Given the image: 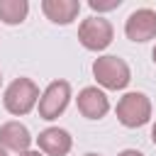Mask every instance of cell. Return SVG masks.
<instances>
[{"instance_id": "obj_1", "label": "cell", "mask_w": 156, "mask_h": 156, "mask_svg": "<svg viewBox=\"0 0 156 156\" xmlns=\"http://www.w3.org/2000/svg\"><path fill=\"white\" fill-rule=\"evenodd\" d=\"M93 76L95 80L107 88V90H122L129 80H132V73H129V66L119 58V56H100L95 58L93 63Z\"/></svg>"}, {"instance_id": "obj_2", "label": "cell", "mask_w": 156, "mask_h": 156, "mask_svg": "<svg viewBox=\"0 0 156 156\" xmlns=\"http://www.w3.org/2000/svg\"><path fill=\"white\" fill-rule=\"evenodd\" d=\"M37 100H39V88H37V83L29 80V78H17V80H12V83L7 85V90H5V98H2L5 110H7L10 115H27V112L37 105Z\"/></svg>"}, {"instance_id": "obj_3", "label": "cell", "mask_w": 156, "mask_h": 156, "mask_svg": "<svg viewBox=\"0 0 156 156\" xmlns=\"http://www.w3.org/2000/svg\"><path fill=\"white\" fill-rule=\"evenodd\" d=\"M151 117V102L144 93H127L117 102V119L124 127H141Z\"/></svg>"}, {"instance_id": "obj_4", "label": "cell", "mask_w": 156, "mask_h": 156, "mask_svg": "<svg viewBox=\"0 0 156 156\" xmlns=\"http://www.w3.org/2000/svg\"><path fill=\"white\" fill-rule=\"evenodd\" d=\"M78 39L90 51H102L112 41V24L105 17H88L78 27Z\"/></svg>"}, {"instance_id": "obj_5", "label": "cell", "mask_w": 156, "mask_h": 156, "mask_svg": "<svg viewBox=\"0 0 156 156\" xmlns=\"http://www.w3.org/2000/svg\"><path fill=\"white\" fill-rule=\"evenodd\" d=\"M71 100V85L66 80H54L39 98V117L41 119H56Z\"/></svg>"}, {"instance_id": "obj_6", "label": "cell", "mask_w": 156, "mask_h": 156, "mask_svg": "<svg viewBox=\"0 0 156 156\" xmlns=\"http://www.w3.org/2000/svg\"><path fill=\"white\" fill-rule=\"evenodd\" d=\"M124 34L132 41H149L156 37V12L149 7L134 10L124 22Z\"/></svg>"}, {"instance_id": "obj_7", "label": "cell", "mask_w": 156, "mask_h": 156, "mask_svg": "<svg viewBox=\"0 0 156 156\" xmlns=\"http://www.w3.org/2000/svg\"><path fill=\"white\" fill-rule=\"evenodd\" d=\"M78 110L83 117L88 119H100L107 115L110 110V102H107V95L98 88H83L78 93Z\"/></svg>"}, {"instance_id": "obj_8", "label": "cell", "mask_w": 156, "mask_h": 156, "mask_svg": "<svg viewBox=\"0 0 156 156\" xmlns=\"http://www.w3.org/2000/svg\"><path fill=\"white\" fill-rule=\"evenodd\" d=\"M37 141H39V149L44 151V154H49V156H66L68 151H71V134L66 132V129H61V127H49V129H44L39 136H37Z\"/></svg>"}, {"instance_id": "obj_9", "label": "cell", "mask_w": 156, "mask_h": 156, "mask_svg": "<svg viewBox=\"0 0 156 156\" xmlns=\"http://www.w3.org/2000/svg\"><path fill=\"white\" fill-rule=\"evenodd\" d=\"M32 144L29 129L20 122H5L0 127V149H10V151H20L24 154Z\"/></svg>"}, {"instance_id": "obj_10", "label": "cell", "mask_w": 156, "mask_h": 156, "mask_svg": "<svg viewBox=\"0 0 156 156\" xmlns=\"http://www.w3.org/2000/svg\"><path fill=\"white\" fill-rule=\"evenodd\" d=\"M41 10L54 24H71L80 12V2L78 0H44Z\"/></svg>"}, {"instance_id": "obj_11", "label": "cell", "mask_w": 156, "mask_h": 156, "mask_svg": "<svg viewBox=\"0 0 156 156\" xmlns=\"http://www.w3.org/2000/svg\"><path fill=\"white\" fill-rule=\"evenodd\" d=\"M29 12L27 0H0V20L5 24H20L24 22Z\"/></svg>"}, {"instance_id": "obj_12", "label": "cell", "mask_w": 156, "mask_h": 156, "mask_svg": "<svg viewBox=\"0 0 156 156\" xmlns=\"http://www.w3.org/2000/svg\"><path fill=\"white\" fill-rule=\"evenodd\" d=\"M93 10H115V7H119L122 5V0H110V2H100V0H90L88 2Z\"/></svg>"}, {"instance_id": "obj_13", "label": "cell", "mask_w": 156, "mask_h": 156, "mask_svg": "<svg viewBox=\"0 0 156 156\" xmlns=\"http://www.w3.org/2000/svg\"><path fill=\"white\" fill-rule=\"evenodd\" d=\"M117 156H144L141 151H136V149H124V151H119Z\"/></svg>"}, {"instance_id": "obj_14", "label": "cell", "mask_w": 156, "mask_h": 156, "mask_svg": "<svg viewBox=\"0 0 156 156\" xmlns=\"http://www.w3.org/2000/svg\"><path fill=\"white\" fill-rule=\"evenodd\" d=\"M20 156H41L39 151H24V154H20Z\"/></svg>"}, {"instance_id": "obj_15", "label": "cell", "mask_w": 156, "mask_h": 156, "mask_svg": "<svg viewBox=\"0 0 156 156\" xmlns=\"http://www.w3.org/2000/svg\"><path fill=\"white\" fill-rule=\"evenodd\" d=\"M151 141H154V144H156V124H154V127H151Z\"/></svg>"}, {"instance_id": "obj_16", "label": "cell", "mask_w": 156, "mask_h": 156, "mask_svg": "<svg viewBox=\"0 0 156 156\" xmlns=\"http://www.w3.org/2000/svg\"><path fill=\"white\" fill-rule=\"evenodd\" d=\"M151 56H154V63H156V46H154V54H151Z\"/></svg>"}, {"instance_id": "obj_17", "label": "cell", "mask_w": 156, "mask_h": 156, "mask_svg": "<svg viewBox=\"0 0 156 156\" xmlns=\"http://www.w3.org/2000/svg\"><path fill=\"white\" fill-rule=\"evenodd\" d=\"M0 156H7V151H5V149H0Z\"/></svg>"}, {"instance_id": "obj_18", "label": "cell", "mask_w": 156, "mask_h": 156, "mask_svg": "<svg viewBox=\"0 0 156 156\" xmlns=\"http://www.w3.org/2000/svg\"><path fill=\"white\" fill-rule=\"evenodd\" d=\"M85 156H98V154H85Z\"/></svg>"}, {"instance_id": "obj_19", "label": "cell", "mask_w": 156, "mask_h": 156, "mask_svg": "<svg viewBox=\"0 0 156 156\" xmlns=\"http://www.w3.org/2000/svg\"><path fill=\"white\" fill-rule=\"evenodd\" d=\"M0 83H2V76H0Z\"/></svg>"}]
</instances>
